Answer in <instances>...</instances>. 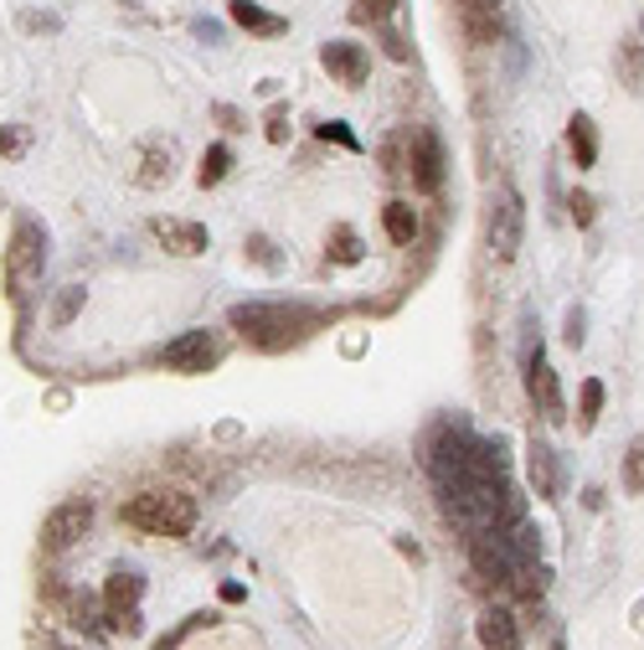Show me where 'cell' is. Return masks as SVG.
I'll list each match as a JSON object with an SVG mask.
<instances>
[{
	"mask_svg": "<svg viewBox=\"0 0 644 650\" xmlns=\"http://www.w3.org/2000/svg\"><path fill=\"white\" fill-rule=\"evenodd\" d=\"M521 233H526V206H521V191H500L490 206V227H485V243H490V254L500 264L521 254Z\"/></svg>",
	"mask_w": 644,
	"mask_h": 650,
	"instance_id": "obj_4",
	"label": "cell"
},
{
	"mask_svg": "<svg viewBox=\"0 0 644 650\" xmlns=\"http://www.w3.org/2000/svg\"><path fill=\"white\" fill-rule=\"evenodd\" d=\"M598 413H603V382H583V413H577V424L594 428Z\"/></svg>",
	"mask_w": 644,
	"mask_h": 650,
	"instance_id": "obj_23",
	"label": "cell"
},
{
	"mask_svg": "<svg viewBox=\"0 0 644 650\" xmlns=\"http://www.w3.org/2000/svg\"><path fill=\"white\" fill-rule=\"evenodd\" d=\"M397 5H403V0H357L351 16H357L361 26H387V21L397 16Z\"/></svg>",
	"mask_w": 644,
	"mask_h": 650,
	"instance_id": "obj_20",
	"label": "cell"
},
{
	"mask_svg": "<svg viewBox=\"0 0 644 650\" xmlns=\"http://www.w3.org/2000/svg\"><path fill=\"white\" fill-rule=\"evenodd\" d=\"M624 485H629V496H644V434L624 455Z\"/></svg>",
	"mask_w": 644,
	"mask_h": 650,
	"instance_id": "obj_21",
	"label": "cell"
},
{
	"mask_svg": "<svg viewBox=\"0 0 644 650\" xmlns=\"http://www.w3.org/2000/svg\"><path fill=\"white\" fill-rule=\"evenodd\" d=\"M155 361L170 367V372H212L222 361V346L212 341V330H187V336H176L170 346H160Z\"/></svg>",
	"mask_w": 644,
	"mask_h": 650,
	"instance_id": "obj_6",
	"label": "cell"
},
{
	"mask_svg": "<svg viewBox=\"0 0 644 650\" xmlns=\"http://www.w3.org/2000/svg\"><path fill=\"white\" fill-rule=\"evenodd\" d=\"M52 650H68V646H52Z\"/></svg>",
	"mask_w": 644,
	"mask_h": 650,
	"instance_id": "obj_33",
	"label": "cell"
},
{
	"mask_svg": "<svg viewBox=\"0 0 644 650\" xmlns=\"http://www.w3.org/2000/svg\"><path fill=\"white\" fill-rule=\"evenodd\" d=\"M227 321H233V330H238L242 341L263 346V351H284V346H294L305 336L315 315L309 310H289V305H233Z\"/></svg>",
	"mask_w": 644,
	"mask_h": 650,
	"instance_id": "obj_1",
	"label": "cell"
},
{
	"mask_svg": "<svg viewBox=\"0 0 644 650\" xmlns=\"http://www.w3.org/2000/svg\"><path fill=\"white\" fill-rule=\"evenodd\" d=\"M248 248H253V258L263 264V269H273V248H269V238H248Z\"/></svg>",
	"mask_w": 644,
	"mask_h": 650,
	"instance_id": "obj_29",
	"label": "cell"
},
{
	"mask_svg": "<svg viewBox=\"0 0 644 650\" xmlns=\"http://www.w3.org/2000/svg\"><path fill=\"white\" fill-rule=\"evenodd\" d=\"M567 341H583V310H573V315H567Z\"/></svg>",
	"mask_w": 644,
	"mask_h": 650,
	"instance_id": "obj_31",
	"label": "cell"
},
{
	"mask_svg": "<svg viewBox=\"0 0 644 650\" xmlns=\"http://www.w3.org/2000/svg\"><path fill=\"white\" fill-rule=\"evenodd\" d=\"M320 63H325V72H330V78H340L346 88H361V83H366V72H372V63H366V47H357V42H325Z\"/></svg>",
	"mask_w": 644,
	"mask_h": 650,
	"instance_id": "obj_9",
	"label": "cell"
},
{
	"mask_svg": "<svg viewBox=\"0 0 644 650\" xmlns=\"http://www.w3.org/2000/svg\"><path fill=\"white\" fill-rule=\"evenodd\" d=\"M619 63H624L629 88H644V42H624V47H619Z\"/></svg>",
	"mask_w": 644,
	"mask_h": 650,
	"instance_id": "obj_22",
	"label": "cell"
},
{
	"mask_svg": "<svg viewBox=\"0 0 644 650\" xmlns=\"http://www.w3.org/2000/svg\"><path fill=\"white\" fill-rule=\"evenodd\" d=\"M407 176L423 191L443 187V139L433 130H407Z\"/></svg>",
	"mask_w": 644,
	"mask_h": 650,
	"instance_id": "obj_7",
	"label": "cell"
},
{
	"mask_svg": "<svg viewBox=\"0 0 644 650\" xmlns=\"http://www.w3.org/2000/svg\"><path fill=\"white\" fill-rule=\"evenodd\" d=\"M42 264H47V233L32 217H21L16 233H11V254H5V284H11V294L26 290L42 274Z\"/></svg>",
	"mask_w": 644,
	"mask_h": 650,
	"instance_id": "obj_3",
	"label": "cell"
},
{
	"mask_svg": "<svg viewBox=\"0 0 644 650\" xmlns=\"http://www.w3.org/2000/svg\"><path fill=\"white\" fill-rule=\"evenodd\" d=\"M289 135V130H284V114H273V120H269V139H284Z\"/></svg>",
	"mask_w": 644,
	"mask_h": 650,
	"instance_id": "obj_32",
	"label": "cell"
},
{
	"mask_svg": "<svg viewBox=\"0 0 644 650\" xmlns=\"http://www.w3.org/2000/svg\"><path fill=\"white\" fill-rule=\"evenodd\" d=\"M459 5V26L475 47H490L500 36V0H454Z\"/></svg>",
	"mask_w": 644,
	"mask_h": 650,
	"instance_id": "obj_10",
	"label": "cell"
},
{
	"mask_svg": "<svg viewBox=\"0 0 644 650\" xmlns=\"http://www.w3.org/2000/svg\"><path fill=\"white\" fill-rule=\"evenodd\" d=\"M248 599V589L242 583H222V604H242Z\"/></svg>",
	"mask_w": 644,
	"mask_h": 650,
	"instance_id": "obj_30",
	"label": "cell"
},
{
	"mask_svg": "<svg viewBox=\"0 0 644 650\" xmlns=\"http://www.w3.org/2000/svg\"><path fill=\"white\" fill-rule=\"evenodd\" d=\"M567 150H573L577 171H588L598 160V135H594V120H588V114H573V120H567Z\"/></svg>",
	"mask_w": 644,
	"mask_h": 650,
	"instance_id": "obj_15",
	"label": "cell"
},
{
	"mask_svg": "<svg viewBox=\"0 0 644 650\" xmlns=\"http://www.w3.org/2000/svg\"><path fill=\"white\" fill-rule=\"evenodd\" d=\"M382 227H387V238L397 243V248H407V243L418 238V212L407 202H387V212H382Z\"/></svg>",
	"mask_w": 644,
	"mask_h": 650,
	"instance_id": "obj_17",
	"label": "cell"
},
{
	"mask_svg": "<svg viewBox=\"0 0 644 650\" xmlns=\"http://www.w3.org/2000/svg\"><path fill=\"white\" fill-rule=\"evenodd\" d=\"M567 206H573V223L577 227L594 223V197H588V191H573V202H567Z\"/></svg>",
	"mask_w": 644,
	"mask_h": 650,
	"instance_id": "obj_27",
	"label": "cell"
},
{
	"mask_svg": "<svg viewBox=\"0 0 644 650\" xmlns=\"http://www.w3.org/2000/svg\"><path fill=\"white\" fill-rule=\"evenodd\" d=\"M320 135H325V139H336V145H346V150H361V139L351 135V130H346L340 120H336V124H320Z\"/></svg>",
	"mask_w": 644,
	"mask_h": 650,
	"instance_id": "obj_28",
	"label": "cell"
},
{
	"mask_svg": "<svg viewBox=\"0 0 644 650\" xmlns=\"http://www.w3.org/2000/svg\"><path fill=\"white\" fill-rule=\"evenodd\" d=\"M170 166H176V150H170V145H150V150L139 155L135 187H166V181H170Z\"/></svg>",
	"mask_w": 644,
	"mask_h": 650,
	"instance_id": "obj_16",
	"label": "cell"
},
{
	"mask_svg": "<svg viewBox=\"0 0 644 650\" xmlns=\"http://www.w3.org/2000/svg\"><path fill=\"white\" fill-rule=\"evenodd\" d=\"M227 171H233V150H227V145H212V150L202 155V171H196V181H202V187H217Z\"/></svg>",
	"mask_w": 644,
	"mask_h": 650,
	"instance_id": "obj_18",
	"label": "cell"
},
{
	"mask_svg": "<svg viewBox=\"0 0 644 650\" xmlns=\"http://www.w3.org/2000/svg\"><path fill=\"white\" fill-rule=\"evenodd\" d=\"M202 625H212V615H191L187 625H176V630H170L166 640H155V650H181V640H187L191 630H202Z\"/></svg>",
	"mask_w": 644,
	"mask_h": 650,
	"instance_id": "obj_25",
	"label": "cell"
},
{
	"mask_svg": "<svg viewBox=\"0 0 644 650\" xmlns=\"http://www.w3.org/2000/svg\"><path fill=\"white\" fill-rule=\"evenodd\" d=\"M526 388H531V397H536V408H542L546 418H562V388H557V372L546 367L542 346H536L531 361H526Z\"/></svg>",
	"mask_w": 644,
	"mask_h": 650,
	"instance_id": "obj_11",
	"label": "cell"
},
{
	"mask_svg": "<svg viewBox=\"0 0 644 650\" xmlns=\"http://www.w3.org/2000/svg\"><path fill=\"white\" fill-rule=\"evenodd\" d=\"M124 522L150 537H187L196 527V501L181 491H145V496L124 501Z\"/></svg>",
	"mask_w": 644,
	"mask_h": 650,
	"instance_id": "obj_2",
	"label": "cell"
},
{
	"mask_svg": "<svg viewBox=\"0 0 644 650\" xmlns=\"http://www.w3.org/2000/svg\"><path fill=\"white\" fill-rule=\"evenodd\" d=\"M32 145V130L26 124H11V130H0V155H21Z\"/></svg>",
	"mask_w": 644,
	"mask_h": 650,
	"instance_id": "obj_26",
	"label": "cell"
},
{
	"mask_svg": "<svg viewBox=\"0 0 644 650\" xmlns=\"http://www.w3.org/2000/svg\"><path fill=\"white\" fill-rule=\"evenodd\" d=\"M227 16L238 21L242 32H253V36H279L289 32V21L284 16H269L263 5H253V0H227Z\"/></svg>",
	"mask_w": 644,
	"mask_h": 650,
	"instance_id": "obj_14",
	"label": "cell"
},
{
	"mask_svg": "<svg viewBox=\"0 0 644 650\" xmlns=\"http://www.w3.org/2000/svg\"><path fill=\"white\" fill-rule=\"evenodd\" d=\"M361 254H366V248H361V238L351 227H336V233H330V258H336V264L351 269V264H361Z\"/></svg>",
	"mask_w": 644,
	"mask_h": 650,
	"instance_id": "obj_19",
	"label": "cell"
},
{
	"mask_svg": "<svg viewBox=\"0 0 644 650\" xmlns=\"http://www.w3.org/2000/svg\"><path fill=\"white\" fill-rule=\"evenodd\" d=\"M78 310H83V284H68V290H63V300L52 305V325H68Z\"/></svg>",
	"mask_w": 644,
	"mask_h": 650,
	"instance_id": "obj_24",
	"label": "cell"
},
{
	"mask_svg": "<svg viewBox=\"0 0 644 650\" xmlns=\"http://www.w3.org/2000/svg\"><path fill=\"white\" fill-rule=\"evenodd\" d=\"M475 635L485 650H521V630H516V615H510V609H485Z\"/></svg>",
	"mask_w": 644,
	"mask_h": 650,
	"instance_id": "obj_12",
	"label": "cell"
},
{
	"mask_svg": "<svg viewBox=\"0 0 644 650\" xmlns=\"http://www.w3.org/2000/svg\"><path fill=\"white\" fill-rule=\"evenodd\" d=\"M150 233H155V243H160L166 254H176V258H202L206 243H212L202 223H181V217H155Z\"/></svg>",
	"mask_w": 644,
	"mask_h": 650,
	"instance_id": "obj_8",
	"label": "cell"
},
{
	"mask_svg": "<svg viewBox=\"0 0 644 650\" xmlns=\"http://www.w3.org/2000/svg\"><path fill=\"white\" fill-rule=\"evenodd\" d=\"M88 531H93V501H63V506H52L47 522H42V548L68 552L72 542H83Z\"/></svg>",
	"mask_w": 644,
	"mask_h": 650,
	"instance_id": "obj_5",
	"label": "cell"
},
{
	"mask_svg": "<svg viewBox=\"0 0 644 650\" xmlns=\"http://www.w3.org/2000/svg\"><path fill=\"white\" fill-rule=\"evenodd\" d=\"M139 594H145V583H139V573H114V579L103 583V609H109L114 619L135 615Z\"/></svg>",
	"mask_w": 644,
	"mask_h": 650,
	"instance_id": "obj_13",
	"label": "cell"
}]
</instances>
